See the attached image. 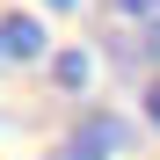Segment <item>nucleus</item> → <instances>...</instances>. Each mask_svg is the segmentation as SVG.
<instances>
[{
	"label": "nucleus",
	"mask_w": 160,
	"mask_h": 160,
	"mask_svg": "<svg viewBox=\"0 0 160 160\" xmlns=\"http://www.w3.org/2000/svg\"><path fill=\"white\" fill-rule=\"evenodd\" d=\"M44 8H73V0H44Z\"/></svg>",
	"instance_id": "nucleus-6"
},
{
	"label": "nucleus",
	"mask_w": 160,
	"mask_h": 160,
	"mask_svg": "<svg viewBox=\"0 0 160 160\" xmlns=\"http://www.w3.org/2000/svg\"><path fill=\"white\" fill-rule=\"evenodd\" d=\"M58 80H66V88H80V80H88V58H80V51H73V58H58Z\"/></svg>",
	"instance_id": "nucleus-4"
},
{
	"label": "nucleus",
	"mask_w": 160,
	"mask_h": 160,
	"mask_svg": "<svg viewBox=\"0 0 160 160\" xmlns=\"http://www.w3.org/2000/svg\"><path fill=\"white\" fill-rule=\"evenodd\" d=\"M44 51V29L29 15H0V58H37Z\"/></svg>",
	"instance_id": "nucleus-3"
},
{
	"label": "nucleus",
	"mask_w": 160,
	"mask_h": 160,
	"mask_svg": "<svg viewBox=\"0 0 160 160\" xmlns=\"http://www.w3.org/2000/svg\"><path fill=\"white\" fill-rule=\"evenodd\" d=\"M102 22H109V44L124 51V58L160 66V0H109Z\"/></svg>",
	"instance_id": "nucleus-1"
},
{
	"label": "nucleus",
	"mask_w": 160,
	"mask_h": 160,
	"mask_svg": "<svg viewBox=\"0 0 160 160\" xmlns=\"http://www.w3.org/2000/svg\"><path fill=\"white\" fill-rule=\"evenodd\" d=\"M117 146H124V124L117 117H88V124L66 131V146L51 153V160H117Z\"/></svg>",
	"instance_id": "nucleus-2"
},
{
	"label": "nucleus",
	"mask_w": 160,
	"mask_h": 160,
	"mask_svg": "<svg viewBox=\"0 0 160 160\" xmlns=\"http://www.w3.org/2000/svg\"><path fill=\"white\" fill-rule=\"evenodd\" d=\"M146 117L160 124V80H153V88H146Z\"/></svg>",
	"instance_id": "nucleus-5"
}]
</instances>
